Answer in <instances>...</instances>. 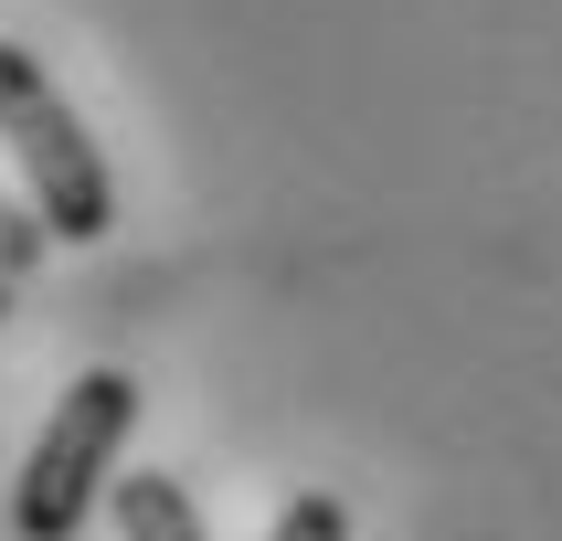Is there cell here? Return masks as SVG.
I'll return each mask as SVG.
<instances>
[{
    "mask_svg": "<svg viewBox=\"0 0 562 541\" xmlns=\"http://www.w3.org/2000/svg\"><path fill=\"white\" fill-rule=\"evenodd\" d=\"M43 245H54V223L22 213V202L0 191V277H32V266H43Z\"/></svg>",
    "mask_w": 562,
    "mask_h": 541,
    "instance_id": "cell-5",
    "label": "cell"
},
{
    "mask_svg": "<svg viewBox=\"0 0 562 541\" xmlns=\"http://www.w3.org/2000/svg\"><path fill=\"white\" fill-rule=\"evenodd\" d=\"M0 318H11V277H0Z\"/></svg>",
    "mask_w": 562,
    "mask_h": 541,
    "instance_id": "cell-6",
    "label": "cell"
},
{
    "mask_svg": "<svg viewBox=\"0 0 562 541\" xmlns=\"http://www.w3.org/2000/svg\"><path fill=\"white\" fill-rule=\"evenodd\" d=\"M0 138L22 159L32 213L54 223V245H95V234L117 223V181H106L95 138L75 127V106L54 95V75H43L22 43H0Z\"/></svg>",
    "mask_w": 562,
    "mask_h": 541,
    "instance_id": "cell-2",
    "label": "cell"
},
{
    "mask_svg": "<svg viewBox=\"0 0 562 541\" xmlns=\"http://www.w3.org/2000/svg\"><path fill=\"white\" fill-rule=\"evenodd\" d=\"M266 541H350V509L329 499V488H297V499L277 509V531Z\"/></svg>",
    "mask_w": 562,
    "mask_h": 541,
    "instance_id": "cell-4",
    "label": "cell"
},
{
    "mask_svg": "<svg viewBox=\"0 0 562 541\" xmlns=\"http://www.w3.org/2000/svg\"><path fill=\"white\" fill-rule=\"evenodd\" d=\"M127 425H138V382L127 372H75L64 404L43 414L22 477H11V531L22 541H75L106 499V467H117Z\"/></svg>",
    "mask_w": 562,
    "mask_h": 541,
    "instance_id": "cell-1",
    "label": "cell"
},
{
    "mask_svg": "<svg viewBox=\"0 0 562 541\" xmlns=\"http://www.w3.org/2000/svg\"><path fill=\"white\" fill-rule=\"evenodd\" d=\"M117 531L127 541H202V509H191L181 477H117Z\"/></svg>",
    "mask_w": 562,
    "mask_h": 541,
    "instance_id": "cell-3",
    "label": "cell"
}]
</instances>
